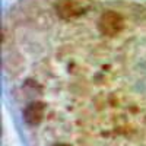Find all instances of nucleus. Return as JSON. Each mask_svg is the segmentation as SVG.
Masks as SVG:
<instances>
[{
    "label": "nucleus",
    "instance_id": "obj_1",
    "mask_svg": "<svg viewBox=\"0 0 146 146\" xmlns=\"http://www.w3.org/2000/svg\"><path fill=\"white\" fill-rule=\"evenodd\" d=\"M98 28L102 35L107 36H115L118 35L124 28V19L120 13L114 10H107L105 13L101 15L100 22H98Z\"/></svg>",
    "mask_w": 146,
    "mask_h": 146
},
{
    "label": "nucleus",
    "instance_id": "obj_2",
    "mask_svg": "<svg viewBox=\"0 0 146 146\" xmlns=\"http://www.w3.org/2000/svg\"><path fill=\"white\" fill-rule=\"evenodd\" d=\"M44 113H45V105L40 101H35V102H31L29 105H27L23 117H25V121L28 124L36 126L42 121Z\"/></svg>",
    "mask_w": 146,
    "mask_h": 146
},
{
    "label": "nucleus",
    "instance_id": "obj_3",
    "mask_svg": "<svg viewBox=\"0 0 146 146\" xmlns=\"http://www.w3.org/2000/svg\"><path fill=\"white\" fill-rule=\"evenodd\" d=\"M57 13L63 19H73L83 13V7L72 0H60L57 3Z\"/></svg>",
    "mask_w": 146,
    "mask_h": 146
},
{
    "label": "nucleus",
    "instance_id": "obj_4",
    "mask_svg": "<svg viewBox=\"0 0 146 146\" xmlns=\"http://www.w3.org/2000/svg\"><path fill=\"white\" fill-rule=\"evenodd\" d=\"M54 146H72L70 143H56Z\"/></svg>",
    "mask_w": 146,
    "mask_h": 146
}]
</instances>
